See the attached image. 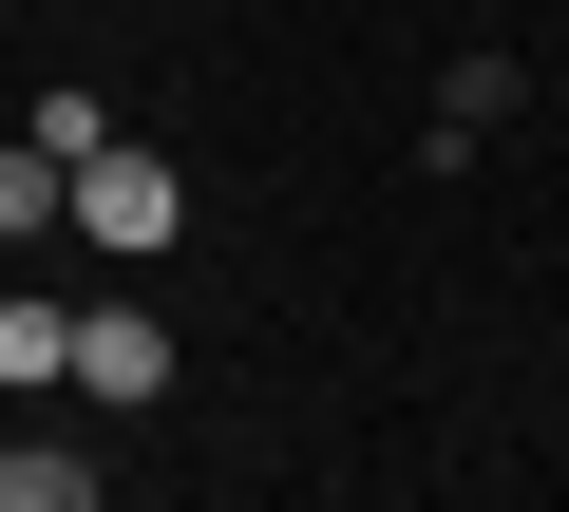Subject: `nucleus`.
Returning a JSON list of instances; mask_svg holds the SVG:
<instances>
[{
  "label": "nucleus",
  "instance_id": "obj_1",
  "mask_svg": "<svg viewBox=\"0 0 569 512\" xmlns=\"http://www.w3.org/2000/svg\"><path fill=\"white\" fill-rule=\"evenodd\" d=\"M58 228H77V247H114V267H171V247H190V171H171V152H133V133H96V152H77V190H58Z\"/></svg>",
  "mask_w": 569,
  "mask_h": 512
},
{
  "label": "nucleus",
  "instance_id": "obj_2",
  "mask_svg": "<svg viewBox=\"0 0 569 512\" xmlns=\"http://www.w3.org/2000/svg\"><path fill=\"white\" fill-rule=\"evenodd\" d=\"M58 380H77L96 418H152V399H171V323H152V304H77V361H58Z\"/></svg>",
  "mask_w": 569,
  "mask_h": 512
},
{
  "label": "nucleus",
  "instance_id": "obj_3",
  "mask_svg": "<svg viewBox=\"0 0 569 512\" xmlns=\"http://www.w3.org/2000/svg\"><path fill=\"white\" fill-rule=\"evenodd\" d=\"M512 114H531V58H512V39H456V58H437V152H475V133H512Z\"/></svg>",
  "mask_w": 569,
  "mask_h": 512
},
{
  "label": "nucleus",
  "instance_id": "obj_4",
  "mask_svg": "<svg viewBox=\"0 0 569 512\" xmlns=\"http://www.w3.org/2000/svg\"><path fill=\"white\" fill-rule=\"evenodd\" d=\"M114 474L96 455H58V436H0V512H96Z\"/></svg>",
  "mask_w": 569,
  "mask_h": 512
},
{
  "label": "nucleus",
  "instance_id": "obj_5",
  "mask_svg": "<svg viewBox=\"0 0 569 512\" xmlns=\"http://www.w3.org/2000/svg\"><path fill=\"white\" fill-rule=\"evenodd\" d=\"M77 361V304H20V285H0V399H39Z\"/></svg>",
  "mask_w": 569,
  "mask_h": 512
},
{
  "label": "nucleus",
  "instance_id": "obj_6",
  "mask_svg": "<svg viewBox=\"0 0 569 512\" xmlns=\"http://www.w3.org/2000/svg\"><path fill=\"white\" fill-rule=\"evenodd\" d=\"M20 133H39V152H58V171H77V152H96V133H114V96H96V77H39V96H20Z\"/></svg>",
  "mask_w": 569,
  "mask_h": 512
},
{
  "label": "nucleus",
  "instance_id": "obj_7",
  "mask_svg": "<svg viewBox=\"0 0 569 512\" xmlns=\"http://www.w3.org/2000/svg\"><path fill=\"white\" fill-rule=\"evenodd\" d=\"M58 190H77V171L20 133V152H0V247H39V228H58Z\"/></svg>",
  "mask_w": 569,
  "mask_h": 512
}]
</instances>
